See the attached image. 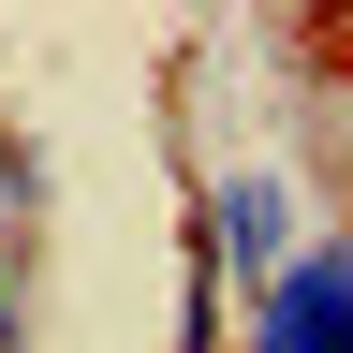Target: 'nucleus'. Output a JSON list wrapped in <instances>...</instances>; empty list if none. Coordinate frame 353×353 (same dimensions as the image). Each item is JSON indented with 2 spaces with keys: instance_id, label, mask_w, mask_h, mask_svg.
<instances>
[{
  "instance_id": "7ed1b4c3",
  "label": "nucleus",
  "mask_w": 353,
  "mask_h": 353,
  "mask_svg": "<svg viewBox=\"0 0 353 353\" xmlns=\"http://www.w3.org/2000/svg\"><path fill=\"white\" fill-rule=\"evenodd\" d=\"M0 353H30V309H15V236H0Z\"/></svg>"
},
{
  "instance_id": "f03ea898",
  "label": "nucleus",
  "mask_w": 353,
  "mask_h": 353,
  "mask_svg": "<svg viewBox=\"0 0 353 353\" xmlns=\"http://www.w3.org/2000/svg\"><path fill=\"white\" fill-rule=\"evenodd\" d=\"M250 353H353V236H294V265L250 294Z\"/></svg>"
},
{
  "instance_id": "f257e3e1",
  "label": "nucleus",
  "mask_w": 353,
  "mask_h": 353,
  "mask_svg": "<svg viewBox=\"0 0 353 353\" xmlns=\"http://www.w3.org/2000/svg\"><path fill=\"white\" fill-rule=\"evenodd\" d=\"M192 236H206V280L221 294H265L294 265V176H206V206H192Z\"/></svg>"
}]
</instances>
